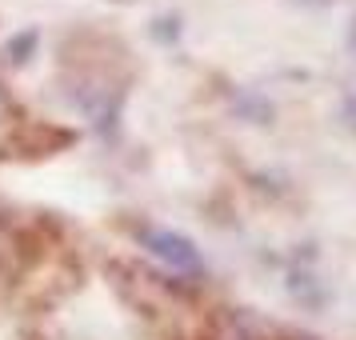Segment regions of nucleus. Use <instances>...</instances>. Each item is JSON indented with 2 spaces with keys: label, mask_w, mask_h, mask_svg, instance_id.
<instances>
[{
  "label": "nucleus",
  "mask_w": 356,
  "mask_h": 340,
  "mask_svg": "<svg viewBox=\"0 0 356 340\" xmlns=\"http://www.w3.org/2000/svg\"><path fill=\"white\" fill-rule=\"evenodd\" d=\"M24 132H29V124L20 120L17 104L4 97V88H0V148H20L24 145Z\"/></svg>",
  "instance_id": "3"
},
{
  "label": "nucleus",
  "mask_w": 356,
  "mask_h": 340,
  "mask_svg": "<svg viewBox=\"0 0 356 340\" xmlns=\"http://www.w3.org/2000/svg\"><path fill=\"white\" fill-rule=\"evenodd\" d=\"M145 248L152 257H161L172 273H184V276H196L200 273V252H196V244L188 236H180V232H168V228H145Z\"/></svg>",
  "instance_id": "1"
},
{
  "label": "nucleus",
  "mask_w": 356,
  "mask_h": 340,
  "mask_svg": "<svg viewBox=\"0 0 356 340\" xmlns=\"http://www.w3.org/2000/svg\"><path fill=\"white\" fill-rule=\"evenodd\" d=\"M29 260V244H24V232L13 228L8 220H0V276H13Z\"/></svg>",
  "instance_id": "2"
},
{
  "label": "nucleus",
  "mask_w": 356,
  "mask_h": 340,
  "mask_svg": "<svg viewBox=\"0 0 356 340\" xmlns=\"http://www.w3.org/2000/svg\"><path fill=\"white\" fill-rule=\"evenodd\" d=\"M348 124H353V129H356V92H353V97H348Z\"/></svg>",
  "instance_id": "4"
}]
</instances>
